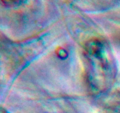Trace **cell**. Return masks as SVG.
<instances>
[{
  "label": "cell",
  "mask_w": 120,
  "mask_h": 113,
  "mask_svg": "<svg viewBox=\"0 0 120 113\" xmlns=\"http://www.w3.org/2000/svg\"><path fill=\"white\" fill-rule=\"evenodd\" d=\"M88 72L91 84L97 89H103L110 82L112 61L110 51L105 43L98 40L89 42L86 49Z\"/></svg>",
  "instance_id": "obj_1"
}]
</instances>
